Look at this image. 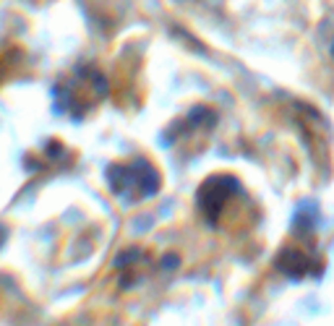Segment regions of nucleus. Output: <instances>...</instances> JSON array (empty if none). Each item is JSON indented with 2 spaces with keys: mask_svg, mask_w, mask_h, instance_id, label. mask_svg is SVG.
I'll return each mask as SVG.
<instances>
[{
  "mask_svg": "<svg viewBox=\"0 0 334 326\" xmlns=\"http://www.w3.org/2000/svg\"><path fill=\"white\" fill-rule=\"evenodd\" d=\"M316 256V253H313ZM311 256V246H287L277 256V269H282L287 277H308L316 271V261Z\"/></svg>",
  "mask_w": 334,
  "mask_h": 326,
  "instance_id": "nucleus-4",
  "label": "nucleus"
},
{
  "mask_svg": "<svg viewBox=\"0 0 334 326\" xmlns=\"http://www.w3.org/2000/svg\"><path fill=\"white\" fill-rule=\"evenodd\" d=\"M240 191H243L240 183L230 175H211L209 180H204V185L199 191V209L207 217V222L219 224V217L240 196Z\"/></svg>",
  "mask_w": 334,
  "mask_h": 326,
  "instance_id": "nucleus-3",
  "label": "nucleus"
},
{
  "mask_svg": "<svg viewBox=\"0 0 334 326\" xmlns=\"http://www.w3.org/2000/svg\"><path fill=\"white\" fill-rule=\"evenodd\" d=\"M55 94H58L60 110H66L71 115L81 117L84 112L91 110V107H94L99 99L107 94V81H105V76H102V73H97V71L81 68L68 81L58 84Z\"/></svg>",
  "mask_w": 334,
  "mask_h": 326,
  "instance_id": "nucleus-2",
  "label": "nucleus"
},
{
  "mask_svg": "<svg viewBox=\"0 0 334 326\" xmlns=\"http://www.w3.org/2000/svg\"><path fill=\"white\" fill-rule=\"evenodd\" d=\"M107 183H110V191L120 196L123 201H144V198H152L160 191L162 180L149 159L136 157V159L120 162V165H110Z\"/></svg>",
  "mask_w": 334,
  "mask_h": 326,
  "instance_id": "nucleus-1",
  "label": "nucleus"
}]
</instances>
